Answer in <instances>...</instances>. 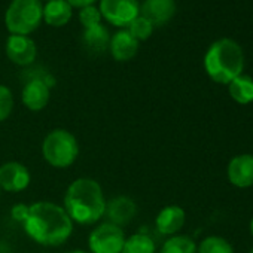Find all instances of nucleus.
I'll list each match as a JSON object with an SVG mask.
<instances>
[{"label": "nucleus", "mask_w": 253, "mask_h": 253, "mask_svg": "<svg viewBox=\"0 0 253 253\" xmlns=\"http://www.w3.org/2000/svg\"><path fill=\"white\" fill-rule=\"evenodd\" d=\"M23 228L35 243L55 247L64 244L70 238L73 222L64 207L52 201H36L29 206V214Z\"/></svg>", "instance_id": "nucleus-1"}, {"label": "nucleus", "mask_w": 253, "mask_h": 253, "mask_svg": "<svg viewBox=\"0 0 253 253\" xmlns=\"http://www.w3.org/2000/svg\"><path fill=\"white\" fill-rule=\"evenodd\" d=\"M106 198L101 185L91 177L73 180L64 194V210L72 222L92 225L98 222L106 211Z\"/></svg>", "instance_id": "nucleus-2"}, {"label": "nucleus", "mask_w": 253, "mask_h": 253, "mask_svg": "<svg viewBox=\"0 0 253 253\" xmlns=\"http://www.w3.org/2000/svg\"><path fill=\"white\" fill-rule=\"evenodd\" d=\"M204 69L214 82L228 85L232 79L243 73V49L232 39H219L207 49L204 55Z\"/></svg>", "instance_id": "nucleus-3"}, {"label": "nucleus", "mask_w": 253, "mask_h": 253, "mask_svg": "<svg viewBox=\"0 0 253 253\" xmlns=\"http://www.w3.org/2000/svg\"><path fill=\"white\" fill-rule=\"evenodd\" d=\"M43 21L41 0H12L5 12V26L11 35L30 36Z\"/></svg>", "instance_id": "nucleus-4"}, {"label": "nucleus", "mask_w": 253, "mask_h": 253, "mask_svg": "<svg viewBox=\"0 0 253 253\" xmlns=\"http://www.w3.org/2000/svg\"><path fill=\"white\" fill-rule=\"evenodd\" d=\"M43 160L55 169H67L79 157V143L76 137L64 128L49 131L42 143Z\"/></svg>", "instance_id": "nucleus-5"}, {"label": "nucleus", "mask_w": 253, "mask_h": 253, "mask_svg": "<svg viewBox=\"0 0 253 253\" xmlns=\"http://www.w3.org/2000/svg\"><path fill=\"white\" fill-rule=\"evenodd\" d=\"M101 18L110 26L126 29L140 15L139 0H98Z\"/></svg>", "instance_id": "nucleus-6"}, {"label": "nucleus", "mask_w": 253, "mask_h": 253, "mask_svg": "<svg viewBox=\"0 0 253 253\" xmlns=\"http://www.w3.org/2000/svg\"><path fill=\"white\" fill-rule=\"evenodd\" d=\"M125 238L122 228L104 222L94 228L88 237L89 253H121Z\"/></svg>", "instance_id": "nucleus-7"}, {"label": "nucleus", "mask_w": 253, "mask_h": 253, "mask_svg": "<svg viewBox=\"0 0 253 253\" xmlns=\"http://www.w3.org/2000/svg\"><path fill=\"white\" fill-rule=\"evenodd\" d=\"M52 84H54V79L49 75L33 76L32 79H29L21 92L23 104L32 112L43 110L49 103Z\"/></svg>", "instance_id": "nucleus-8"}, {"label": "nucleus", "mask_w": 253, "mask_h": 253, "mask_svg": "<svg viewBox=\"0 0 253 253\" xmlns=\"http://www.w3.org/2000/svg\"><path fill=\"white\" fill-rule=\"evenodd\" d=\"M32 174L29 169L17 161L0 166V189L5 192H21L29 188Z\"/></svg>", "instance_id": "nucleus-9"}, {"label": "nucleus", "mask_w": 253, "mask_h": 253, "mask_svg": "<svg viewBox=\"0 0 253 253\" xmlns=\"http://www.w3.org/2000/svg\"><path fill=\"white\" fill-rule=\"evenodd\" d=\"M6 55L8 58L21 67H27L35 63L38 57V46L30 36L11 35L6 41Z\"/></svg>", "instance_id": "nucleus-10"}, {"label": "nucleus", "mask_w": 253, "mask_h": 253, "mask_svg": "<svg viewBox=\"0 0 253 253\" xmlns=\"http://www.w3.org/2000/svg\"><path fill=\"white\" fill-rule=\"evenodd\" d=\"M136 214H137V206L130 197L119 195L106 203L104 216L107 217V222L119 228L128 225L136 217Z\"/></svg>", "instance_id": "nucleus-11"}, {"label": "nucleus", "mask_w": 253, "mask_h": 253, "mask_svg": "<svg viewBox=\"0 0 253 253\" xmlns=\"http://www.w3.org/2000/svg\"><path fill=\"white\" fill-rule=\"evenodd\" d=\"M176 14L174 0H143L140 3V15L154 27L166 26Z\"/></svg>", "instance_id": "nucleus-12"}, {"label": "nucleus", "mask_w": 253, "mask_h": 253, "mask_svg": "<svg viewBox=\"0 0 253 253\" xmlns=\"http://www.w3.org/2000/svg\"><path fill=\"white\" fill-rule=\"evenodd\" d=\"M139 45H140V42L136 41L128 30L119 29L110 38L109 52L113 57V60H116L119 63H125V61L133 60L137 55Z\"/></svg>", "instance_id": "nucleus-13"}, {"label": "nucleus", "mask_w": 253, "mask_h": 253, "mask_svg": "<svg viewBox=\"0 0 253 253\" xmlns=\"http://www.w3.org/2000/svg\"><path fill=\"white\" fill-rule=\"evenodd\" d=\"M228 179L237 188L253 185V155L244 154L234 157L228 164Z\"/></svg>", "instance_id": "nucleus-14"}, {"label": "nucleus", "mask_w": 253, "mask_h": 253, "mask_svg": "<svg viewBox=\"0 0 253 253\" xmlns=\"http://www.w3.org/2000/svg\"><path fill=\"white\" fill-rule=\"evenodd\" d=\"M185 220H186V213L182 207L167 206L158 213V216L155 219V225L161 234L174 235L176 232H179L183 228Z\"/></svg>", "instance_id": "nucleus-15"}, {"label": "nucleus", "mask_w": 253, "mask_h": 253, "mask_svg": "<svg viewBox=\"0 0 253 253\" xmlns=\"http://www.w3.org/2000/svg\"><path fill=\"white\" fill-rule=\"evenodd\" d=\"M112 35L107 27L101 23L91 29H85L82 33V45L92 55H101L109 49Z\"/></svg>", "instance_id": "nucleus-16"}, {"label": "nucleus", "mask_w": 253, "mask_h": 253, "mask_svg": "<svg viewBox=\"0 0 253 253\" xmlns=\"http://www.w3.org/2000/svg\"><path fill=\"white\" fill-rule=\"evenodd\" d=\"M73 15V8L66 0H49L43 5V23L51 27L66 26Z\"/></svg>", "instance_id": "nucleus-17"}, {"label": "nucleus", "mask_w": 253, "mask_h": 253, "mask_svg": "<svg viewBox=\"0 0 253 253\" xmlns=\"http://www.w3.org/2000/svg\"><path fill=\"white\" fill-rule=\"evenodd\" d=\"M229 95L238 104H249L253 101V79L247 75H240L228 84Z\"/></svg>", "instance_id": "nucleus-18"}, {"label": "nucleus", "mask_w": 253, "mask_h": 253, "mask_svg": "<svg viewBox=\"0 0 253 253\" xmlns=\"http://www.w3.org/2000/svg\"><path fill=\"white\" fill-rule=\"evenodd\" d=\"M155 243L146 234H133L125 238L121 253H155Z\"/></svg>", "instance_id": "nucleus-19"}, {"label": "nucleus", "mask_w": 253, "mask_h": 253, "mask_svg": "<svg viewBox=\"0 0 253 253\" xmlns=\"http://www.w3.org/2000/svg\"><path fill=\"white\" fill-rule=\"evenodd\" d=\"M160 253H197V244L186 235H174L164 243Z\"/></svg>", "instance_id": "nucleus-20"}, {"label": "nucleus", "mask_w": 253, "mask_h": 253, "mask_svg": "<svg viewBox=\"0 0 253 253\" xmlns=\"http://www.w3.org/2000/svg\"><path fill=\"white\" fill-rule=\"evenodd\" d=\"M197 253H234V249L225 238L210 235L200 243Z\"/></svg>", "instance_id": "nucleus-21"}, {"label": "nucleus", "mask_w": 253, "mask_h": 253, "mask_svg": "<svg viewBox=\"0 0 253 253\" xmlns=\"http://www.w3.org/2000/svg\"><path fill=\"white\" fill-rule=\"evenodd\" d=\"M154 29H155V27H154L146 18H143L142 15H139L136 20H133L131 24H130L128 27H126V30H128V32L131 33V36H133L136 41H139V42L148 41V39L152 36Z\"/></svg>", "instance_id": "nucleus-22"}, {"label": "nucleus", "mask_w": 253, "mask_h": 253, "mask_svg": "<svg viewBox=\"0 0 253 253\" xmlns=\"http://www.w3.org/2000/svg\"><path fill=\"white\" fill-rule=\"evenodd\" d=\"M101 21H103V18H101L98 6L91 5V6H85V8L79 9V23L84 27V30L98 26V24H101Z\"/></svg>", "instance_id": "nucleus-23"}, {"label": "nucleus", "mask_w": 253, "mask_h": 253, "mask_svg": "<svg viewBox=\"0 0 253 253\" xmlns=\"http://www.w3.org/2000/svg\"><path fill=\"white\" fill-rule=\"evenodd\" d=\"M14 95L6 85H0V122L6 121L14 110Z\"/></svg>", "instance_id": "nucleus-24"}, {"label": "nucleus", "mask_w": 253, "mask_h": 253, "mask_svg": "<svg viewBox=\"0 0 253 253\" xmlns=\"http://www.w3.org/2000/svg\"><path fill=\"white\" fill-rule=\"evenodd\" d=\"M11 214H12V219H15L20 223H24V220H26V217L29 214V206L20 203V204H17V206L12 207Z\"/></svg>", "instance_id": "nucleus-25"}, {"label": "nucleus", "mask_w": 253, "mask_h": 253, "mask_svg": "<svg viewBox=\"0 0 253 253\" xmlns=\"http://www.w3.org/2000/svg\"><path fill=\"white\" fill-rule=\"evenodd\" d=\"M66 2L72 6V8H78V9H82L85 6H91V5H95L97 0H66Z\"/></svg>", "instance_id": "nucleus-26"}, {"label": "nucleus", "mask_w": 253, "mask_h": 253, "mask_svg": "<svg viewBox=\"0 0 253 253\" xmlns=\"http://www.w3.org/2000/svg\"><path fill=\"white\" fill-rule=\"evenodd\" d=\"M67 253H89V252H85V250H81V249H76V250H70Z\"/></svg>", "instance_id": "nucleus-27"}, {"label": "nucleus", "mask_w": 253, "mask_h": 253, "mask_svg": "<svg viewBox=\"0 0 253 253\" xmlns=\"http://www.w3.org/2000/svg\"><path fill=\"white\" fill-rule=\"evenodd\" d=\"M250 232H252V235H253V217H252V220H250Z\"/></svg>", "instance_id": "nucleus-28"}, {"label": "nucleus", "mask_w": 253, "mask_h": 253, "mask_svg": "<svg viewBox=\"0 0 253 253\" xmlns=\"http://www.w3.org/2000/svg\"><path fill=\"white\" fill-rule=\"evenodd\" d=\"M249 253H253V249H252V250H250V252H249Z\"/></svg>", "instance_id": "nucleus-29"}, {"label": "nucleus", "mask_w": 253, "mask_h": 253, "mask_svg": "<svg viewBox=\"0 0 253 253\" xmlns=\"http://www.w3.org/2000/svg\"><path fill=\"white\" fill-rule=\"evenodd\" d=\"M41 2H42V0H41ZM45 2H49V0H45Z\"/></svg>", "instance_id": "nucleus-30"}, {"label": "nucleus", "mask_w": 253, "mask_h": 253, "mask_svg": "<svg viewBox=\"0 0 253 253\" xmlns=\"http://www.w3.org/2000/svg\"><path fill=\"white\" fill-rule=\"evenodd\" d=\"M0 192H2V189H0Z\"/></svg>", "instance_id": "nucleus-31"}]
</instances>
